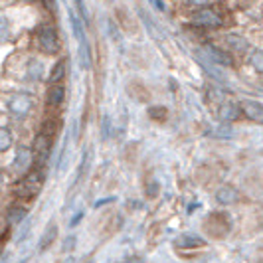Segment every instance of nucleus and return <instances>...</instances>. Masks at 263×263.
Segmentation results:
<instances>
[{
    "label": "nucleus",
    "mask_w": 263,
    "mask_h": 263,
    "mask_svg": "<svg viewBox=\"0 0 263 263\" xmlns=\"http://www.w3.org/2000/svg\"><path fill=\"white\" fill-rule=\"evenodd\" d=\"M158 194V184L157 182H151V186H146V196L155 198Z\"/></svg>",
    "instance_id": "nucleus-17"
},
{
    "label": "nucleus",
    "mask_w": 263,
    "mask_h": 263,
    "mask_svg": "<svg viewBox=\"0 0 263 263\" xmlns=\"http://www.w3.org/2000/svg\"><path fill=\"white\" fill-rule=\"evenodd\" d=\"M250 64L253 67H255L257 71H261V73H263V52H261V50H257V52L251 55V58H250Z\"/></svg>",
    "instance_id": "nucleus-15"
},
{
    "label": "nucleus",
    "mask_w": 263,
    "mask_h": 263,
    "mask_svg": "<svg viewBox=\"0 0 263 263\" xmlns=\"http://www.w3.org/2000/svg\"><path fill=\"white\" fill-rule=\"evenodd\" d=\"M174 246L182 248V250H194V248H204L206 246V239L196 234H182L180 237L174 239Z\"/></svg>",
    "instance_id": "nucleus-6"
},
{
    "label": "nucleus",
    "mask_w": 263,
    "mask_h": 263,
    "mask_svg": "<svg viewBox=\"0 0 263 263\" xmlns=\"http://www.w3.org/2000/svg\"><path fill=\"white\" fill-rule=\"evenodd\" d=\"M0 184H2V176H0Z\"/></svg>",
    "instance_id": "nucleus-23"
},
{
    "label": "nucleus",
    "mask_w": 263,
    "mask_h": 263,
    "mask_svg": "<svg viewBox=\"0 0 263 263\" xmlns=\"http://www.w3.org/2000/svg\"><path fill=\"white\" fill-rule=\"evenodd\" d=\"M226 42H228V46H230L232 50H236V52H246V50H248V40L241 38V36L232 34V36L226 38Z\"/></svg>",
    "instance_id": "nucleus-12"
},
{
    "label": "nucleus",
    "mask_w": 263,
    "mask_h": 263,
    "mask_svg": "<svg viewBox=\"0 0 263 263\" xmlns=\"http://www.w3.org/2000/svg\"><path fill=\"white\" fill-rule=\"evenodd\" d=\"M73 246H76V237H67L66 241H64V251H71L73 250Z\"/></svg>",
    "instance_id": "nucleus-18"
},
{
    "label": "nucleus",
    "mask_w": 263,
    "mask_h": 263,
    "mask_svg": "<svg viewBox=\"0 0 263 263\" xmlns=\"http://www.w3.org/2000/svg\"><path fill=\"white\" fill-rule=\"evenodd\" d=\"M66 99V87L64 83H52L48 89V105L50 107H60Z\"/></svg>",
    "instance_id": "nucleus-7"
},
{
    "label": "nucleus",
    "mask_w": 263,
    "mask_h": 263,
    "mask_svg": "<svg viewBox=\"0 0 263 263\" xmlns=\"http://www.w3.org/2000/svg\"><path fill=\"white\" fill-rule=\"evenodd\" d=\"M42 186H44V166H36L14 186V196L18 200L30 202V200H34L40 194Z\"/></svg>",
    "instance_id": "nucleus-1"
},
{
    "label": "nucleus",
    "mask_w": 263,
    "mask_h": 263,
    "mask_svg": "<svg viewBox=\"0 0 263 263\" xmlns=\"http://www.w3.org/2000/svg\"><path fill=\"white\" fill-rule=\"evenodd\" d=\"M6 237H8V234H4V237L0 239V251H2V246H4V241H6Z\"/></svg>",
    "instance_id": "nucleus-22"
},
{
    "label": "nucleus",
    "mask_w": 263,
    "mask_h": 263,
    "mask_svg": "<svg viewBox=\"0 0 263 263\" xmlns=\"http://www.w3.org/2000/svg\"><path fill=\"white\" fill-rule=\"evenodd\" d=\"M36 38H38L40 46H42V50H44V52L55 53L58 50H60L58 34H55V30H53L52 24H44V26H40Z\"/></svg>",
    "instance_id": "nucleus-3"
},
{
    "label": "nucleus",
    "mask_w": 263,
    "mask_h": 263,
    "mask_svg": "<svg viewBox=\"0 0 263 263\" xmlns=\"http://www.w3.org/2000/svg\"><path fill=\"white\" fill-rule=\"evenodd\" d=\"M28 210L24 206H20V204H14L10 206V210H8V222L10 224H20L24 218H26Z\"/></svg>",
    "instance_id": "nucleus-11"
},
{
    "label": "nucleus",
    "mask_w": 263,
    "mask_h": 263,
    "mask_svg": "<svg viewBox=\"0 0 263 263\" xmlns=\"http://www.w3.org/2000/svg\"><path fill=\"white\" fill-rule=\"evenodd\" d=\"M81 216H83V214H78V216H76V220H73V222H71V226H76L79 222V220H81Z\"/></svg>",
    "instance_id": "nucleus-21"
},
{
    "label": "nucleus",
    "mask_w": 263,
    "mask_h": 263,
    "mask_svg": "<svg viewBox=\"0 0 263 263\" xmlns=\"http://www.w3.org/2000/svg\"><path fill=\"white\" fill-rule=\"evenodd\" d=\"M216 200L220 204H236L237 200H239V192H237L234 186H222L216 192Z\"/></svg>",
    "instance_id": "nucleus-9"
},
{
    "label": "nucleus",
    "mask_w": 263,
    "mask_h": 263,
    "mask_svg": "<svg viewBox=\"0 0 263 263\" xmlns=\"http://www.w3.org/2000/svg\"><path fill=\"white\" fill-rule=\"evenodd\" d=\"M64 76H66V64H64V62H60L58 66L53 67L52 76H50V81H52V83H62Z\"/></svg>",
    "instance_id": "nucleus-13"
},
{
    "label": "nucleus",
    "mask_w": 263,
    "mask_h": 263,
    "mask_svg": "<svg viewBox=\"0 0 263 263\" xmlns=\"http://www.w3.org/2000/svg\"><path fill=\"white\" fill-rule=\"evenodd\" d=\"M192 22L196 26H204V28H220L224 18L216 12L214 8H200L194 16H192Z\"/></svg>",
    "instance_id": "nucleus-4"
},
{
    "label": "nucleus",
    "mask_w": 263,
    "mask_h": 263,
    "mask_svg": "<svg viewBox=\"0 0 263 263\" xmlns=\"http://www.w3.org/2000/svg\"><path fill=\"white\" fill-rule=\"evenodd\" d=\"M148 115L155 119H164L166 117V109L164 107H153V109H148Z\"/></svg>",
    "instance_id": "nucleus-16"
},
{
    "label": "nucleus",
    "mask_w": 263,
    "mask_h": 263,
    "mask_svg": "<svg viewBox=\"0 0 263 263\" xmlns=\"http://www.w3.org/2000/svg\"><path fill=\"white\" fill-rule=\"evenodd\" d=\"M188 2H190V4H194V6H204L208 0H188Z\"/></svg>",
    "instance_id": "nucleus-20"
},
{
    "label": "nucleus",
    "mask_w": 263,
    "mask_h": 263,
    "mask_svg": "<svg viewBox=\"0 0 263 263\" xmlns=\"http://www.w3.org/2000/svg\"><path fill=\"white\" fill-rule=\"evenodd\" d=\"M239 109L246 113V117L255 121V123H263V103L259 101H251V99H246L241 101Z\"/></svg>",
    "instance_id": "nucleus-5"
},
{
    "label": "nucleus",
    "mask_w": 263,
    "mask_h": 263,
    "mask_svg": "<svg viewBox=\"0 0 263 263\" xmlns=\"http://www.w3.org/2000/svg\"><path fill=\"white\" fill-rule=\"evenodd\" d=\"M212 101L216 99V103H218V109H216V113H218V117L222 119V121H236L239 117V113H241V109L237 105L236 101H232V99H226L224 93L220 91H212Z\"/></svg>",
    "instance_id": "nucleus-2"
},
{
    "label": "nucleus",
    "mask_w": 263,
    "mask_h": 263,
    "mask_svg": "<svg viewBox=\"0 0 263 263\" xmlns=\"http://www.w3.org/2000/svg\"><path fill=\"white\" fill-rule=\"evenodd\" d=\"M55 237H58V228H55V226H50V228L46 230V234L42 236V239H40L38 250L40 251H46L53 243V239H55Z\"/></svg>",
    "instance_id": "nucleus-10"
},
{
    "label": "nucleus",
    "mask_w": 263,
    "mask_h": 263,
    "mask_svg": "<svg viewBox=\"0 0 263 263\" xmlns=\"http://www.w3.org/2000/svg\"><path fill=\"white\" fill-rule=\"evenodd\" d=\"M10 146H12V135L6 129H0V153L8 151Z\"/></svg>",
    "instance_id": "nucleus-14"
},
{
    "label": "nucleus",
    "mask_w": 263,
    "mask_h": 263,
    "mask_svg": "<svg viewBox=\"0 0 263 263\" xmlns=\"http://www.w3.org/2000/svg\"><path fill=\"white\" fill-rule=\"evenodd\" d=\"M204 52H206V55L210 58L212 62H216V64H220V66H228V67L234 66V60H232L226 52L218 50V48H214V46H206Z\"/></svg>",
    "instance_id": "nucleus-8"
},
{
    "label": "nucleus",
    "mask_w": 263,
    "mask_h": 263,
    "mask_svg": "<svg viewBox=\"0 0 263 263\" xmlns=\"http://www.w3.org/2000/svg\"><path fill=\"white\" fill-rule=\"evenodd\" d=\"M153 4H155V6H157V10H164V8H166V6H164V2H162V0H153Z\"/></svg>",
    "instance_id": "nucleus-19"
}]
</instances>
